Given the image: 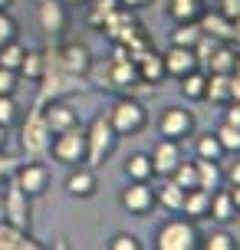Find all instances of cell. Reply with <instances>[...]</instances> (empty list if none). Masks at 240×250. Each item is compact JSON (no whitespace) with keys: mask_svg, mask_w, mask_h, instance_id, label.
Here are the masks:
<instances>
[{"mask_svg":"<svg viewBox=\"0 0 240 250\" xmlns=\"http://www.w3.org/2000/svg\"><path fill=\"white\" fill-rule=\"evenodd\" d=\"M23 53H26V46H23V43H17V37H13L10 43L0 46V66H7V69H20Z\"/></svg>","mask_w":240,"mask_h":250,"instance_id":"obj_32","label":"cell"},{"mask_svg":"<svg viewBox=\"0 0 240 250\" xmlns=\"http://www.w3.org/2000/svg\"><path fill=\"white\" fill-rule=\"evenodd\" d=\"M139 79L141 83H152V86H158V83L164 79V60L155 50H148L139 60Z\"/></svg>","mask_w":240,"mask_h":250,"instance_id":"obj_22","label":"cell"},{"mask_svg":"<svg viewBox=\"0 0 240 250\" xmlns=\"http://www.w3.org/2000/svg\"><path fill=\"white\" fill-rule=\"evenodd\" d=\"M66 191L73 194V198H92L96 194V175H92V168H79L76 165V171L66 178Z\"/></svg>","mask_w":240,"mask_h":250,"instance_id":"obj_18","label":"cell"},{"mask_svg":"<svg viewBox=\"0 0 240 250\" xmlns=\"http://www.w3.org/2000/svg\"><path fill=\"white\" fill-rule=\"evenodd\" d=\"M234 73H240V53H237V66H234Z\"/></svg>","mask_w":240,"mask_h":250,"instance_id":"obj_51","label":"cell"},{"mask_svg":"<svg viewBox=\"0 0 240 250\" xmlns=\"http://www.w3.org/2000/svg\"><path fill=\"white\" fill-rule=\"evenodd\" d=\"M194 148H198V158H211V162H220V158L227 155V151L220 148V142H217V135H214V132H207V135H201Z\"/></svg>","mask_w":240,"mask_h":250,"instance_id":"obj_33","label":"cell"},{"mask_svg":"<svg viewBox=\"0 0 240 250\" xmlns=\"http://www.w3.org/2000/svg\"><path fill=\"white\" fill-rule=\"evenodd\" d=\"M115 138L119 135H115L109 115H96V119L89 122V128H86V165L89 168L105 165V158H109L112 148H115Z\"/></svg>","mask_w":240,"mask_h":250,"instance_id":"obj_1","label":"cell"},{"mask_svg":"<svg viewBox=\"0 0 240 250\" xmlns=\"http://www.w3.org/2000/svg\"><path fill=\"white\" fill-rule=\"evenodd\" d=\"M201 3H204V7H214V3H217V0H201Z\"/></svg>","mask_w":240,"mask_h":250,"instance_id":"obj_50","label":"cell"},{"mask_svg":"<svg viewBox=\"0 0 240 250\" xmlns=\"http://www.w3.org/2000/svg\"><path fill=\"white\" fill-rule=\"evenodd\" d=\"M7 7H10V0H0V10H7Z\"/></svg>","mask_w":240,"mask_h":250,"instance_id":"obj_49","label":"cell"},{"mask_svg":"<svg viewBox=\"0 0 240 250\" xmlns=\"http://www.w3.org/2000/svg\"><path fill=\"white\" fill-rule=\"evenodd\" d=\"M234 26H237V33H240V17H237V20H234Z\"/></svg>","mask_w":240,"mask_h":250,"instance_id":"obj_54","label":"cell"},{"mask_svg":"<svg viewBox=\"0 0 240 250\" xmlns=\"http://www.w3.org/2000/svg\"><path fill=\"white\" fill-rule=\"evenodd\" d=\"M13 37H17V23L10 20V13H7V10H0V46L10 43Z\"/></svg>","mask_w":240,"mask_h":250,"instance_id":"obj_39","label":"cell"},{"mask_svg":"<svg viewBox=\"0 0 240 250\" xmlns=\"http://www.w3.org/2000/svg\"><path fill=\"white\" fill-rule=\"evenodd\" d=\"M50 151L60 165H86V128L76 125V128H66V132H56V142H50Z\"/></svg>","mask_w":240,"mask_h":250,"instance_id":"obj_3","label":"cell"},{"mask_svg":"<svg viewBox=\"0 0 240 250\" xmlns=\"http://www.w3.org/2000/svg\"><path fill=\"white\" fill-rule=\"evenodd\" d=\"M0 250H40V240L26 234V227H17L0 217Z\"/></svg>","mask_w":240,"mask_h":250,"instance_id":"obj_16","label":"cell"},{"mask_svg":"<svg viewBox=\"0 0 240 250\" xmlns=\"http://www.w3.org/2000/svg\"><path fill=\"white\" fill-rule=\"evenodd\" d=\"M224 178H227L230 185H240V162H230L227 171H224Z\"/></svg>","mask_w":240,"mask_h":250,"instance_id":"obj_42","label":"cell"},{"mask_svg":"<svg viewBox=\"0 0 240 250\" xmlns=\"http://www.w3.org/2000/svg\"><path fill=\"white\" fill-rule=\"evenodd\" d=\"M50 135L53 132L46 125V119H43V102H33V109H30V115L23 122V132H20V145H23L26 155L40 158V155L50 151Z\"/></svg>","mask_w":240,"mask_h":250,"instance_id":"obj_2","label":"cell"},{"mask_svg":"<svg viewBox=\"0 0 240 250\" xmlns=\"http://www.w3.org/2000/svg\"><path fill=\"white\" fill-rule=\"evenodd\" d=\"M122 208L135 217H145L155 208V188H148V181H132L122 191Z\"/></svg>","mask_w":240,"mask_h":250,"instance_id":"obj_11","label":"cell"},{"mask_svg":"<svg viewBox=\"0 0 240 250\" xmlns=\"http://www.w3.org/2000/svg\"><path fill=\"white\" fill-rule=\"evenodd\" d=\"M214 135H217V142H220V148H224V151H230V155H240V128H237V125L224 122V125L214 132Z\"/></svg>","mask_w":240,"mask_h":250,"instance_id":"obj_34","label":"cell"},{"mask_svg":"<svg viewBox=\"0 0 240 250\" xmlns=\"http://www.w3.org/2000/svg\"><path fill=\"white\" fill-rule=\"evenodd\" d=\"M109 76L115 89H128L139 83V66L132 60H109Z\"/></svg>","mask_w":240,"mask_h":250,"instance_id":"obj_20","label":"cell"},{"mask_svg":"<svg viewBox=\"0 0 240 250\" xmlns=\"http://www.w3.org/2000/svg\"><path fill=\"white\" fill-rule=\"evenodd\" d=\"M17 69H7V66H0V96H13L17 92Z\"/></svg>","mask_w":240,"mask_h":250,"instance_id":"obj_38","label":"cell"},{"mask_svg":"<svg viewBox=\"0 0 240 250\" xmlns=\"http://www.w3.org/2000/svg\"><path fill=\"white\" fill-rule=\"evenodd\" d=\"M214 7L224 13L227 20H237V17H240V0H217Z\"/></svg>","mask_w":240,"mask_h":250,"instance_id":"obj_41","label":"cell"},{"mask_svg":"<svg viewBox=\"0 0 240 250\" xmlns=\"http://www.w3.org/2000/svg\"><path fill=\"white\" fill-rule=\"evenodd\" d=\"M63 3H86V0H63Z\"/></svg>","mask_w":240,"mask_h":250,"instance_id":"obj_52","label":"cell"},{"mask_svg":"<svg viewBox=\"0 0 240 250\" xmlns=\"http://www.w3.org/2000/svg\"><path fill=\"white\" fill-rule=\"evenodd\" d=\"M181 162V145H178L175 138H161L158 145L152 148V168H155V175H171L175 171V165Z\"/></svg>","mask_w":240,"mask_h":250,"instance_id":"obj_15","label":"cell"},{"mask_svg":"<svg viewBox=\"0 0 240 250\" xmlns=\"http://www.w3.org/2000/svg\"><path fill=\"white\" fill-rule=\"evenodd\" d=\"M227 191H230V198H234V204H237V211H240V185H230Z\"/></svg>","mask_w":240,"mask_h":250,"instance_id":"obj_46","label":"cell"},{"mask_svg":"<svg viewBox=\"0 0 240 250\" xmlns=\"http://www.w3.org/2000/svg\"><path fill=\"white\" fill-rule=\"evenodd\" d=\"M17 185L23 188L30 198H37V194H43L46 191V185H50V168L40 162H26L17 168Z\"/></svg>","mask_w":240,"mask_h":250,"instance_id":"obj_12","label":"cell"},{"mask_svg":"<svg viewBox=\"0 0 240 250\" xmlns=\"http://www.w3.org/2000/svg\"><path fill=\"white\" fill-rule=\"evenodd\" d=\"M201 40V26L198 20H191V23H178L175 33H171V46H191L194 50V43Z\"/></svg>","mask_w":240,"mask_h":250,"instance_id":"obj_29","label":"cell"},{"mask_svg":"<svg viewBox=\"0 0 240 250\" xmlns=\"http://www.w3.org/2000/svg\"><path fill=\"white\" fill-rule=\"evenodd\" d=\"M155 244H158V250H194L198 247V230L184 217H171L158 227Z\"/></svg>","mask_w":240,"mask_h":250,"instance_id":"obj_4","label":"cell"},{"mask_svg":"<svg viewBox=\"0 0 240 250\" xmlns=\"http://www.w3.org/2000/svg\"><path fill=\"white\" fill-rule=\"evenodd\" d=\"M201 10H204L201 0H168V13L175 23H191L201 17Z\"/></svg>","mask_w":240,"mask_h":250,"instance_id":"obj_25","label":"cell"},{"mask_svg":"<svg viewBox=\"0 0 240 250\" xmlns=\"http://www.w3.org/2000/svg\"><path fill=\"white\" fill-rule=\"evenodd\" d=\"M13 122H17V102H13V96H0V125L10 128Z\"/></svg>","mask_w":240,"mask_h":250,"instance_id":"obj_37","label":"cell"},{"mask_svg":"<svg viewBox=\"0 0 240 250\" xmlns=\"http://www.w3.org/2000/svg\"><path fill=\"white\" fill-rule=\"evenodd\" d=\"M125 175L132 178V181H148V178L155 175V168H152V155H145V151H135V155H128V162H125Z\"/></svg>","mask_w":240,"mask_h":250,"instance_id":"obj_27","label":"cell"},{"mask_svg":"<svg viewBox=\"0 0 240 250\" xmlns=\"http://www.w3.org/2000/svg\"><path fill=\"white\" fill-rule=\"evenodd\" d=\"M237 105H240V102H237Z\"/></svg>","mask_w":240,"mask_h":250,"instance_id":"obj_55","label":"cell"},{"mask_svg":"<svg viewBox=\"0 0 240 250\" xmlns=\"http://www.w3.org/2000/svg\"><path fill=\"white\" fill-rule=\"evenodd\" d=\"M230 102H240V73H230Z\"/></svg>","mask_w":240,"mask_h":250,"instance_id":"obj_43","label":"cell"},{"mask_svg":"<svg viewBox=\"0 0 240 250\" xmlns=\"http://www.w3.org/2000/svg\"><path fill=\"white\" fill-rule=\"evenodd\" d=\"M155 201L161 204L164 211H181V204H184V188L175 185V181L168 178V181H164V185L155 191Z\"/></svg>","mask_w":240,"mask_h":250,"instance_id":"obj_26","label":"cell"},{"mask_svg":"<svg viewBox=\"0 0 240 250\" xmlns=\"http://www.w3.org/2000/svg\"><path fill=\"white\" fill-rule=\"evenodd\" d=\"M43 119H46V125H50L53 135H56V132H66V128H76V125H79V112L66 99L43 102Z\"/></svg>","mask_w":240,"mask_h":250,"instance_id":"obj_10","label":"cell"},{"mask_svg":"<svg viewBox=\"0 0 240 250\" xmlns=\"http://www.w3.org/2000/svg\"><path fill=\"white\" fill-rule=\"evenodd\" d=\"M207 69L211 73H234V66H237V50L230 46V43H217L214 50L207 53Z\"/></svg>","mask_w":240,"mask_h":250,"instance_id":"obj_19","label":"cell"},{"mask_svg":"<svg viewBox=\"0 0 240 250\" xmlns=\"http://www.w3.org/2000/svg\"><path fill=\"white\" fill-rule=\"evenodd\" d=\"M194 168H198V188H204V191H211V194H214L217 188H220V181H224L220 165L211 162V158H198Z\"/></svg>","mask_w":240,"mask_h":250,"instance_id":"obj_21","label":"cell"},{"mask_svg":"<svg viewBox=\"0 0 240 250\" xmlns=\"http://www.w3.org/2000/svg\"><path fill=\"white\" fill-rule=\"evenodd\" d=\"M3 142H7V128L0 125V148H3Z\"/></svg>","mask_w":240,"mask_h":250,"instance_id":"obj_48","label":"cell"},{"mask_svg":"<svg viewBox=\"0 0 240 250\" xmlns=\"http://www.w3.org/2000/svg\"><path fill=\"white\" fill-rule=\"evenodd\" d=\"M161 135L164 138H175V142H181V138H188L191 132H194V115L188 112V109H181V105H168L161 112Z\"/></svg>","mask_w":240,"mask_h":250,"instance_id":"obj_9","label":"cell"},{"mask_svg":"<svg viewBox=\"0 0 240 250\" xmlns=\"http://www.w3.org/2000/svg\"><path fill=\"white\" fill-rule=\"evenodd\" d=\"M17 73H23L26 79L40 83V76H43V53L26 50V53H23V62H20V69H17Z\"/></svg>","mask_w":240,"mask_h":250,"instance_id":"obj_35","label":"cell"},{"mask_svg":"<svg viewBox=\"0 0 240 250\" xmlns=\"http://www.w3.org/2000/svg\"><path fill=\"white\" fill-rule=\"evenodd\" d=\"M0 217H3V194H0Z\"/></svg>","mask_w":240,"mask_h":250,"instance_id":"obj_53","label":"cell"},{"mask_svg":"<svg viewBox=\"0 0 240 250\" xmlns=\"http://www.w3.org/2000/svg\"><path fill=\"white\" fill-rule=\"evenodd\" d=\"M207 208H211V191H204V188H191V191H184L181 211L188 214V217H207Z\"/></svg>","mask_w":240,"mask_h":250,"instance_id":"obj_23","label":"cell"},{"mask_svg":"<svg viewBox=\"0 0 240 250\" xmlns=\"http://www.w3.org/2000/svg\"><path fill=\"white\" fill-rule=\"evenodd\" d=\"M204 86H207V73H201V69H191V73L181 76V92L191 102L204 99Z\"/></svg>","mask_w":240,"mask_h":250,"instance_id":"obj_28","label":"cell"},{"mask_svg":"<svg viewBox=\"0 0 240 250\" xmlns=\"http://www.w3.org/2000/svg\"><path fill=\"white\" fill-rule=\"evenodd\" d=\"M224 122H230V125H237V128H240V105H237V102H234V105L227 109V115H224Z\"/></svg>","mask_w":240,"mask_h":250,"instance_id":"obj_44","label":"cell"},{"mask_svg":"<svg viewBox=\"0 0 240 250\" xmlns=\"http://www.w3.org/2000/svg\"><path fill=\"white\" fill-rule=\"evenodd\" d=\"M139 237H132V234H115L112 240H109V250H139Z\"/></svg>","mask_w":240,"mask_h":250,"instance_id":"obj_40","label":"cell"},{"mask_svg":"<svg viewBox=\"0 0 240 250\" xmlns=\"http://www.w3.org/2000/svg\"><path fill=\"white\" fill-rule=\"evenodd\" d=\"M109 122H112L115 135H135V132L145 128L148 112H145V105L139 99H119L112 105V112H109Z\"/></svg>","mask_w":240,"mask_h":250,"instance_id":"obj_5","label":"cell"},{"mask_svg":"<svg viewBox=\"0 0 240 250\" xmlns=\"http://www.w3.org/2000/svg\"><path fill=\"white\" fill-rule=\"evenodd\" d=\"M3 221L17 227H30V194L17 181L3 191Z\"/></svg>","mask_w":240,"mask_h":250,"instance_id":"obj_7","label":"cell"},{"mask_svg":"<svg viewBox=\"0 0 240 250\" xmlns=\"http://www.w3.org/2000/svg\"><path fill=\"white\" fill-rule=\"evenodd\" d=\"M37 20L40 30H46L50 37H63L69 26V10L63 0H37Z\"/></svg>","mask_w":240,"mask_h":250,"instance_id":"obj_6","label":"cell"},{"mask_svg":"<svg viewBox=\"0 0 240 250\" xmlns=\"http://www.w3.org/2000/svg\"><path fill=\"white\" fill-rule=\"evenodd\" d=\"M161 60H164V76H175V79L198 69V62H201L191 46H168V53H161Z\"/></svg>","mask_w":240,"mask_h":250,"instance_id":"obj_13","label":"cell"},{"mask_svg":"<svg viewBox=\"0 0 240 250\" xmlns=\"http://www.w3.org/2000/svg\"><path fill=\"white\" fill-rule=\"evenodd\" d=\"M56 60H60V66H63L66 73L86 76L89 66H92V53H89L82 43H69V46H60V50H56Z\"/></svg>","mask_w":240,"mask_h":250,"instance_id":"obj_14","label":"cell"},{"mask_svg":"<svg viewBox=\"0 0 240 250\" xmlns=\"http://www.w3.org/2000/svg\"><path fill=\"white\" fill-rule=\"evenodd\" d=\"M168 178H171L175 185H181L184 191H191V188H198V168H194V162H184V158H181V162L175 165V171H171Z\"/></svg>","mask_w":240,"mask_h":250,"instance_id":"obj_30","label":"cell"},{"mask_svg":"<svg viewBox=\"0 0 240 250\" xmlns=\"http://www.w3.org/2000/svg\"><path fill=\"white\" fill-rule=\"evenodd\" d=\"M198 26H201V33L214 37L217 43H234V40H240L234 20H227V17L217 10V7H214V10H201V17H198Z\"/></svg>","mask_w":240,"mask_h":250,"instance_id":"obj_8","label":"cell"},{"mask_svg":"<svg viewBox=\"0 0 240 250\" xmlns=\"http://www.w3.org/2000/svg\"><path fill=\"white\" fill-rule=\"evenodd\" d=\"M10 175V165H7V158H3V155H0V181H3V178Z\"/></svg>","mask_w":240,"mask_h":250,"instance_id":"obj_47","label":"cell"},{"mask_svg":"<svg viewBox=\"0 0 240 250\" xmlns=\"http://www.w3.org/2000/svg\"><path fill=\"white\" fill-rule=\"evenodd\" d=\"M204 247H207V250H234V247H237V240L230 237L227 230H214L211 237L204 240Z\"/></svg>","mask_w":240,"mask_h":250,"instance_id":"obj_36","label":"cell"},{"mask_svg":"<svg viewBox=\"0 0 240 250\" xmlns=\"http://www.w3.org/2000/svg\"><path fill=\"white\" fill-rule=\"evenodd\" d=\"M122 7H128V10H141V7H148L152 0H119Z\"/></svg>","mask_w":240,"mask_h":250,"instance_id":"obj_45","label":"cell"},{"mask_svg":"<svg viewBox=\"0 0 240 250\" xmlns=\"http://www.w3.org/2000/svg\"><path fill=\"white\" fill-rule=\"evenodd\" d=\"M237 204H234V198H230L227 188H217L214 194H211V208H207V217H214L217 224H227V221H234L237 217Z\"/></svg>","mask_w":240,"mask_h":250,"instance_id":"obj_17","label":"cell"},{"mask_svg":"<svg viewBox=\"0 0 240 250\" xmlns=\"http://www.w3.org/2000/svg\"><path fill=\"white\" fill-rule=\"evenodd\" d=\"M204 99H211V102H230V73H207Z\"/></svg>","mask_w":240,"mask_h":250,"instance_id":"obj_24","label":"cell"},{"mask_svg":"<svg viewBox=\"0 0 240 250\" xmlns=\"http://www.w3.org/2000/svg\"><path fill=\"white\" fill-rule=\"evenodd\" d=\"M119 7V0H96V3H89V13H86V20L89 26H96V30H102V23L109 20V13Z\"/></svg>","mask_w":240,"mask_h":250,"instance_id":"obj_31","label":"cell"}]
</instances>
